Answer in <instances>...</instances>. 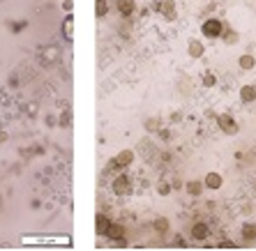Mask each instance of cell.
Here are the masks:
<instances>
[{"mask_svg": "<svg viewBox=\"0 0 256 251\" xmlns=\"http://www.w3.org/2000/svg\"><path fill=\"white\" fill-rule=\"evenodd\" d=\"M21 242L23 244H53V242H58V244H70L72 240L67 237V235H23L21 237Z\"/></svg>", "mask_w": 256, "mask_h": 251, "instance_id": "cell-1", "label": "cell"}, {"mask_svg": "<svg viewBox=\"0 0 256 251\" xmlns=\"http://www.w3.org/2000/svg\"><path fill=\"white\" fill-rule=\"evenodd\" d=\"M134 159V152L132 150H123L120 155H115L109 164H106V171L109 173H113V171H120V168H125V166H129Z\"/></svg>", "mask_w": 256, "mask_h": 251, "instance_id": "cell-2", "label": "cell"}, {"mask_svg": "<svg viewBox=\"0 0 256 251\" xmlns=\"http://www.w3.org/2000/svg\"><path fill=\"white\" fill-rule=\"evenodd\" d=\"M201 33H203L205 37L217 39V37L224 33V23H221L219 18H208V21H203V26H201Z\"/></svg>", "mask_w": 256, "mask_h": 251, "instance_id": "cell-3", "label": "cell"}, {"mask_svg": "<svg viewBox=\"0 0 256 251\" xmlns=\"http://www.w3.org/2000/svg\"><path fill=\"white\" fill-rule=\"evenodd\" d=\"M132 191V180H129V175H118L113 180V194L115 196H127Z\"/></svg>", "mask_w": 256, "mask_h": 251, "instance_id": "cell-4", "label": "cell"}, {"mask_svg": "<svg viewBox=\"0 0 256 251\" xmlns=\"http://www.w3.org/2000/svg\"><path fill=\"white\" fill-rule=\"evenodd\" d=\"M104 235L109 237V240H113V242H120V240H125V226L109 224V228L104 231Z\"/></svg>", "mask_w": 256, "mask_h": 251, "instance_id": "cell-5", "label": "cell"}, {"mask_svg": "<svg viewBox=\"0 0 256 251\" xmlns=\"http://www.w3.org/2000/svg\"><path fill=\"white\" fill-rule=\"evenodd\" d=\"M217 125L221 127V131H226V134H238V122L229 118V115H219L217 118Z\"/></svg>", "mask_w": 256, "mask_h": 251, "instance_id": "cell-6", "label": "cell"}, {"mask_svg": "<svg viewBox=\"0 0 256 251\" xmlns=\"http://www.w3.org/2000/svg\"><path fill=\"white\" fill-rule=\"evenodd\" d=\"M157 9L168 18V21H173V18H176V2H173V0H159Z\"/></svg>", "mask_w": 256, "mask_h": 251, "instance_id": "cell-7", "label": "cell"}, {"mask_svg": "<svg viewBox=\"0 0 256 251\" xmlns=\"http://www.w3.org/2000/svg\"><path fill=\"white\" fill-rule=\"evenodd\" d=\"M240 99L245 102V104H252L256 99V88L254 86H242L240 88Z\"/></svg>", "mask_w": 256, "mask_h": 251, "instance_id": "cell-8", "label": "cell"}, {"mask_svg": "<svg viewBox=\"0 0 256 251\" xmlns=\"http://www.w3.org/2000/svg\"><path fill=\"white\" fill-rule=\"evenodd\" d=\"M203 184L208 187V189H219V187H221V175L208 173V175H205V180H203Z\"/></svg>", "mask_w": 256, "mask_h": 251, "instance_id": "cell-9", "label": "cell"}, {"mask_svg": "<svg viewBox=\"0 0 256 251\" xmlns=\"http://www.w3.org/2000/svg\"><path fill=\"white\" fill-rule=\"evenodd\" d=\"M208 233H210V231H208V226L201 224V221H199V224H194V228H192V237H194V240H205V237H208Z\"/></svg>", "mask_w": 256, "mask_h": 251, "instance_id": "cell-10", "label": "cell"}, {"mask_svg": "<svg viewBox=\"0 0 256 251\" xmlns=\"http://www.w3.org/2000/svg\"><path fill=\"white\" fill-rule=\"evenodd\" d=\"M242 240L254 242L256 240V224H242Z\"/></svg>", "mask_w": 256, "mask_h": 251, "instance_id": "cell-11", "label": "cell"}, {"mask_svg": "<svg viewBox=\"0 0 256 251\" xmlns=\"http://www.w3.org/2000/svg\"><path fill=\"white\" fill-rule=\"evenodd\" d=\"M134 7H136L134 0H118V12H120L123 17H129L134 12Z\"/></svg>", "mask_w": 256, "mask_h": 251, "instance_id": "cell-12", "label": "cell"}, {"mask_svg": "<svg viewBox=\"0 0 256 251\" xmlns=\"http://www.w3.org/2000/svg\"><path fill=\"white\" fill-rule=\"evenodd\" d=\"M95 231H97V235H104V231L106 228H109V224H111V221H109V216H104L102 215V212H99L97 216H95Z\"/></svg>", "mask_w": 256, "mask_h": 251, "instance_id": "cell-13", "label": "cell"}, {"mask_svg": "<svg viewBox=\"0 0 256 251\" xmlns=\"http://www.w3.org/2000/svg\"><path fill=\"white\" fill-rule=\"evenodd\" d=\"M238 65H240V70H254L256 60H254V55H249V53H245V55H240Z\"/></svg>", "mask_w": 256, "mask_h": 251, "instance_id": "cell-14", "label": "cell"}, {"mask_svg": "<svg viewBox=\"0 0 256 251\" xmlns=\"http://www.w3.org/2000/svg\"><path fill=\"white\" fill-rule=\"evenodd\" d=\"M189 55H192V58H201V55H203V44L192 39V42H189Z\"/></svg>", "mask_w": 256, "mask_h": 251, "instance_id": "cell-15", "label": "cell"}, {"mask_svg": "<svg viewBox=\"0 0 256 251\" xmlns=\"http://www.w3.org/2000/svg\"><path fill=\"white\" fill-rule=\"evenodd\" d=\"M62 35H65V39H72V35H74V18L72 17L65 18V23H62Z\"/></svg>", "mask_w": 256, "mask_h": 251, "instance_id": "cell-16", "label": "cell"}, {"mask_svg": "<svg viewBox=\"0 0 256 251\" xmlns=\"http://www.w3.org/2000/svg\"><path fill=\"white\" fill-rule=\"evenodd\" d=\"M155 231H157V233H166L168 231V219H164V216L157 219V221H155Z\"/></svg>", "mask_w": 256, "mask_h": 251, "instance_id": "cell-17", "label": "cell"}, {"mask_svg": "<svg viewBox=\"0 0 256 251\" xmlns=\"http://www.w3.org/2000/svg\"><path fill=\"white\" fill-rule=\"evenodd\" d=\"M201 189H203V187H201L199 182H189V184H187V191H189L192 196H199V194H201Z\"/></svg>", "mask_w": 256, "mask_h": 251, "instance_id": "cell-18", "label": "cell"}, {"mask_svg": "<svg viewBox=\"0 0 256 251\" xmlns=\"http://www.w3.org/2000/svg\"><path fill=\"white\" fill-rule=\"evenodd\" d=\"M106 14V2L104 0H97V17H104Z\"/></svg>", "mask_w": 256, "mask_h": 251, "instance_id": "cell-19", "label": "cell"}, {"mask_svg": "<svg viewBox=\"0 0 256 251\" xmlns=\"http://www.w3.org/2000/svg\"><path fill=\"white\" fill-rule=\"evenodd\" d=\"M203 86H215V76H212V74H205V78H203Z\"/></svg>", "mask_w": 256, "mask_h": 251, "instance_id": "cell-20", "label": "cell"}, {"mask_svg": "<svg viewBox=\"0 0 256 251\" xmlns=\"http://www.w3.org/2000/svg\"><path fill=\"white\" fill-rule=\"evenodd\" d=\"M168 191H171V187H168V184H159V194H162V196H166Z\"/></svg>", "mask_w": 256, "mask_h": 251, "instance_id": "cell-21", "label": "cell"}, {"mask_svg": "<svg viewBox=\"0 0 256 251\" xmlns=\"http://www.w3.org/2000/svg\"><path fill=\"white\" fill-rule=\"evenodd\" d=\"M226 42L233 44V42H236V35H233V33H226Z\"/></svg>", "mask_w": 256, "mask_h": 251, "instance_id": "cell-22", "label": "cell"}]
</instances>
